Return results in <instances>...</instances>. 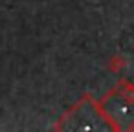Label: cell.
<instances>
[{
    "label": "cell",
    "mask_w": 134,
    "mask_h": 132,
    "mask_svg": "<svg viewBox=\"0 0 134 132\" xmlns=\"http://www.w3.org/2000/svg\"><path fill=\"white\" fill-rule=\"evenodd\" d=\"M125 66H127V61H125L121 55H116V57H112V59L108 61V68H110L112 72H116V73H119Z\"/></svg>",
    "instance_id": "cell-1"
}]
</instances>
